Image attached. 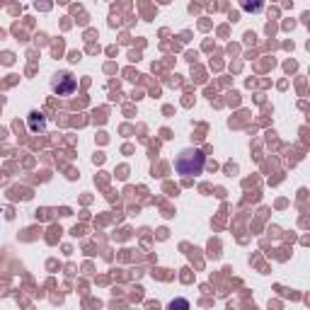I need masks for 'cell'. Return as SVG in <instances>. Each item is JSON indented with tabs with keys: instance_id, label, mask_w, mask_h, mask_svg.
Returning a JSON list of instances; mask_svg holds the SVG:
<instances>
[{
	"instance_id": "1",
	"label": "cell",
	"mask_w": 310,
	"mask_h": 310,
	"mask_svg": "<svg viewBox=\"0 0 310 310\" xmlns=\"http://www.w3.org/2000/svg\"><path fill=\"white\" fill-rule=\"evenodd\" d=\"M204 165H206V155L199 148H184L174 160V172L182 177H199L204 172Z\"/></svg>"
},
{
	"instance_id": "2",
	"label": "cell",
	"mask_w": 310,
	"mask_h": 310,
	"mask_svg": "<svg viewBox=\"0 0 310 310\" xmlns=\"http://www.w3.org/2000/svg\"><path fill=\"white\" fill-rule=\"evenodd\" d=\"M51 90L56 95H61V97H68V95H73L78 90V80H75L73 73H68V71H61V73H56L51 78Z\"/></svg>"
},
{
	"instance_id": "3",
	"label": "cell",
	"mask_w": 310,
	"mask_h": 310,
	"mask_svg": "<svg viewBox=\"0 0 310 310\" xmlns=\"http://www.w3.org/2000/svg\"><path fill=\"white\" fill-rule=\"evenodd\" d=\"M27 121H29V131H32V134H39V131L46 128V119L41 112H29Z\"/></svg>"
},
{
	"instance_id": "4",
	"label": "cell",
	"mask_w": 310,
	"mask_h": 310,
	"mask_svg": "<svg viewBox=\"0 0 310 310\" xmlns=\"http://www.w3.org/2000/svg\"><path fill=\"white\" fill-rule=\"evenodd\" d=\"M167 310H189V301H184V298H177L167 305Z\"/></svg>"
}]
</instances>
